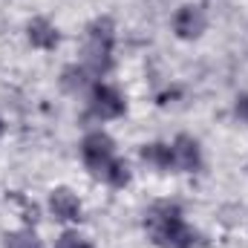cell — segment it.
<instances>
[{
    "mask_svg": "<svg viewBox=\"0 0 248 248\" xmlns=\"http://www.w3.org/2000/svg\"><path fill=\"white\" fill-rule=\"evenodd\" d=\"M147 228H150L153 240L162 248H190L193 246V234L179 219V208L170 205V202H159L147 214Z\"/></svg>",
    "mask_w": 248,
    "mask_h": 248,
    "instance_id": "1",
    "label": "cell"
},
{
    "mask_svg": "<svg viewBox=\"0 0 248 248\" xmlns=\"http://www.w3.org/2000/svg\"><path fill=\"white\" fill-rule=\"evenodd\" d=\"M110 46H113V23L104 17V20H95L90 26V44H87V69L90 72H107L110 69Z\"/></svg>",
    "mask_w": 248,
    "mask_h": 248,
    "instance_id": "2",
    "label": "cell"
},
{
    "mask_svg": "<svg viewBox=\"0 0 248 248\" xmlns=\"http://www.w3.org/2000/svg\"><path fill=\"white\" fill-rule=\"evenodd\" d=\"M81 150H84L87 165H90V168H93V173L98 176V173H101V168L113 159V139H110V136H104V133H90V136L84 139Z\"/></svg>",
    "mask_w": 248,
    "mask_h": 248,
    "instance_id": "3",
    "label": "cell"
},
{
    "mask_svg": "<svg viewBox=\"0 0 248 248\" xmlns=\"http://www.w3.org/2000/svg\"><path fill=\"white\" fill-rule=\"evenodd\" d=\"M124 113V98L113 87H95L93 93V116L98 119H116Z\"/></svg>",
    "mask_w": 248,
    "mask_h": 248,
    "instance_id": "4",
    "label": "cell"
},
{
    "mask_svg": "<svg viewBox=\"0 0 248 248\" xmlns=\"http://www.w3.org/2000/svg\"><path fill=\"white\" fill-rule=\"evenodd\" d=\"M170 165L179 168V170H196L199 168V147L193 139H176V144L170 147Z\"/></svg>",
    "mask_w": 248,
    "mask_h": 248,
    "instance_id": "5",
    "label": "cell"
},
{
    "mask_svg": "<svg viewBox=\"0 0 248 248\" xmlns=\"http://www.w3.org/2000/svg\"><path fill=\"white\" fill-rule=\"evenodd\" d=\"M202 29H205V15H202V9H196V6L179 9V15H176V32H179L182 38H196Z\"/></svg>",
    "mask_w": 248,
    "mask_h": 248,
    "instance_id": "6",
    "label": "cell"
},
{
    "mask_svg": "<svg viewBox=\"0 0 248 248\" xmlns=\"http://www.w3.org/2000/svg\"><path fill=\"white\" fill-rule=\"evenodd\" d=\"M52 214L58 219H78L81 217V205L69 190H55L52 193Z\"/></svg>",
    "mask_w": 248,
    "mask_h": 248,
    "instance_id": "7",
    "label": "cell"
},
{
    "mask_svg": "<svg viewBox=\"0 0 248 248\" xmlns=\"http://www.w3.org/2000/svg\"><path fill=\"white\" fill-rule=\"evenodd\" d=\"M29 38H32L35 46H44V49H49V46L58 44V32H55L52 23H46V20H32V23H29Z\"/></svg>",
    "mask_w": 248,
    "mask_h": 248,
    "instance_id": "8",
    "label": "cell"
},
{
    "mask_svg": "<svg viewBox=\"0 0 248 248\" xmlns=\"http://www.w3.org/2000/svg\"><path fill=\"white\" fill-rule=\"evenodd\" d=\"M104 182H110V185H124L127 179H130V173H127V168H124V162H116V159H110L104 168H101V173H98Z\"/></svg>",
    "mask_w": 248,
    "mask_h": 248,
    "instance_id": "9",
    "label": "cell"
},
{
    "mask_svg": "<svg viewBox=\"0 0 248 248\" xmlns=\"http://www.w3.org/2000/svg\"><path fill=\"white\" fill-rule=\"evenodd\" d=\"M141 156H144L147 162L162 165V168H168V165H170V147H168V144H150V147H144V150H141Z\"/></svg>",
    "mask_w": 248,
    "mask_h": 248,
    "instance_id": "10",
    "label": "cell"
},
{
    "mask_svg": "<svg viewBox=\"0 0 248 248\" xmlns=\"http://www.w3.org/2000/svg\"><path fill=\"white\" fill-rule=\"evenodd\" d=\"M6 248H41V246H38V237L32 231H17L6 240Z\"/></svg>",
    "mask_w": 248,
    "mask_h": 248,
    "instance_id": "11",
    "label": "cell"
},
{
    "mask_svg": "<svg viewBox=\"0 0 248 248\" xmlns=\"http://www.w3.org/2000/svg\"><path fill=\"white\" fill-rule=\"evenodd\" d=\"M84 84H87V66H81V69L72 66V69L63 72V87H66V90H75V87L81 90Z\"/></svg>",
    "mask_w": 248,
    "mask_h": 248,
    "instance_id": "12",
    "label": "cell"
},
{
    "mask_svg": "<svg viewBox=\"0 0 248 248\" xmlns=\"http://www.w3.org/2000/svg\"><path fill=\"white\" fill-rule=\"evenodd\" d=\"M55 248H93L84 237H78V234H63L61 240L55 243Z\"/></svg>",
    "mask_w": 248,
    "mask_h": 248,
    "instance_id": "13",
    "label": "cell"
},
{
    "mask_svg": "<svg viewBox=\"0 0 248 248\" xmlns=\"http://www.w3.org/2000/svg\"><path fill=\"white\" fill-rule=\"evenodd\" d=\"M237 113H240V119L248 124V95H243V98L237 101Z\"/></svg>",
    "mask_w": 248,
    "mask_h": 248,
    "instance_id": "14",
    "label": "cell"
},
{
    "mask_svg": "<svg viewBox=\"0 0 248 248\" xmlns=\"http://www.w3.org/2000/svg\"><path fill=\"white\" fill-rule=\"evenodd\" d=\"M0 133H3V122H0Z\"/></svg>",
    "mask_w": 248,
    "mask_h": 248,
    "instance_id": "15",
    "label": "cell"
}]
</instances>
